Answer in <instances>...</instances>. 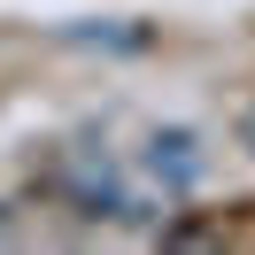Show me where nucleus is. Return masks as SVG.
Returning <instances> with one entry per match:
<instances>
[{
	"instance_id": "f257e3e1",
	"label": "nucleus",
	"mask_w": 255,
	"mask_h": 255,
	"mask_svg": "<svg viewBox=\"0 0 255 255\" xmlns=\"http://www.w3.org/2000/svg\"><path fill=\"white\" fill-rule=\"evenodd\" d=\"M240 147H255V109H248V116H240Z\"/></svg>"
}]
</instances>
